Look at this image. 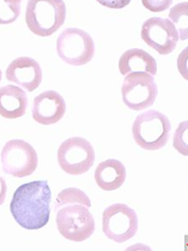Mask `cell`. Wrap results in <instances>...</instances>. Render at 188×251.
Returning a JSON list of instances; mask_svg holds the SVG:
<instances>
[{"label":"cell","mask_w":188,"mask_h":251,"mask_svg":"<svg viewBox=\"0 0 188 251\" xmlns=\"http://www.w3.org/2000/svg\"><path fill=\"white\" fill-rule=\"evenodd\" d=\"M52 191L46 180H34L21 185L13 194L10 210L16 223L35 231L48 224Z\"/></svg>","instance_id":"6da1fadb"},{"label":"cell","mask_w":188,"mask_h":251,"mask_svg":"<svg viewBox=\"0 0 188 251\" xmlns=\"http://www.w3.org/2000/svg\"><path fill=\"white\" fill-rule=\"evenodd\" d=\"M66 20L63 0H29L25 22L29 30L38 36L47 37L57 33Z\"/></svg>","instance_id":"7a4b0ae2"},{"label":"cell","mask_w":188,"mask_h":251,"mask_svg":"<svg viewBox=\"0 0 188 251\" xmlns=\"http://www.w3.org/2000/svg\"><path fill=\"white\" fill-rule=\"evenodd\" d=\"M170 130L171 124L168 117L155 109H150L134 119L132 135L140 148L158 151L168 143Z\"/></svg>","instance_id":"3957f363"},{"label":"cell","mask_w":188,"mask_h":251,"mask_svg":"<svg viewBox=\"0 0 188 251\" xmlns=\"http://www.w3.org/2000/svg\"><path fill=\"white\" fill-rule=\"evenodd\" d=\"M57 227L67 240L84 242L95 231L94 216L86 205L72 203L63 205L57 210Z\"/></svg>","instance_id":"277c9868"},{"label":"cell","mask_w":188,"mask_h":251,"mask_svg":"<svg viewBox=\"0 0 188 251\" xmlns=\"http://www.w3.org/2000/svg\"><path fill=\"white\" fill-rule=\"evenodd\" d=\"M57 52L66 64L82 66L92 60L95 42L86 31L78 28L65 29L57 39Z\"/></svg>","instance_id":"5b68a950"},{"label":"cell","mask_w":188,"mask_h":251,"mask_svg":"<svg viewBox=\"0 0 188 251\" xmlns=\"http://www.w3.org/2000/svg\"><path fill=\"white\" fill-rule=\"evenodd\" d=\"M124 103L129 109L143 111L155 103L158 94L155 77L147 72H132L125 76L121 87Z\"/></svg>","instance_id":"8992f818"},{"label":"cell","mask_w":188,"mask_h":251,"mask_svg":"<svg viewBox=\"0 0 188 251\" xmlns=\"http://www.w3.org/2000/svg\"><path fill=\"white\" fill-rule=\"evenodd\" d=\"M58 162L67 175H84L95 162L94 147L83 137L68 138L58 149Z\"/></svg>","instance_id":"52a82bcc"},{"label":"cell","mask_w":188,"mask_h":251,"mask_svg":"<svg viewBox=\"0 0 188 251\" xmlns=\"http://www.w3.org/2000/svg\"><path fill=\"white\" fill-rule=\"evenodd\" d=\"M0 160L4 172L17 178L31 176L39 164L34 147L23 140L9 141L2 148Z\"/></svg>","instance_id":"ba28073f"},{"label":"cell","mask_w":188,"mask_h":251,"mask_svg":"<svg viewBox=\"0 0 188 251\" xmlns=\"http://www.w3.org/2000/svg\"><path fill=\"white\" fill-rule=\"evenodd\" d=\"M103 233L115 243H125L138 231V216L127 204L116 203L105 208L102 218Z\"/></svg>","instance_id":"9c48e42d"},{"label":"cell","mask_w":188,"mask_h":251,"mask_svg":"<svg viewBox=\"0 0 188 251\" xmlns=\"http://www.w3.org/2000/svg\"><path fill=\"white\" fill-rule=\"evenodd\" d=\"M142 39L156 52L166 55L176 48L179 42V33L170 20L151 17L143 23Z\"/></svg>","instance_id":"30bf717a"},{"label":"cell","mask_w":188,"mask_h":251,"mask_svg":"<svg viewBox=\"0 0 188 251\" xmlns=\"http://www.w3.org/2000/svg\"><path fill=\"white\" fill-rule=\"evenodd\" d=\"M7 81L24 88L28 92H34L42 82V70L40 64L33 58L20 57L10 63L6 69Z\"/></svg>","instance_id":"8fae6325"},{"label":"cell","mask_w":188,"mask_h":251,"mask_svg":"<svg viewBox=\"0 0 188 251\" xmlns=\"http://www.w3.org/2000/svg\"><path fill=\"white\" fill-rule=\"evenodd\" d=\"M66 113V102L58 92L47 90L34 100L33 118L41 125L57 124Z\"/></svg>","instance_id":"7c38bea8"},{"label":"cell","mask_w":188,"mask_h":251,"mask_svg":"<svg viewBox=\"0 0 188 251\" xmlns=\"http://www.w3.org/2000/svg\"><path fill=\"white\" fill-rule=\"evenodd\" d=\"M126 167L119 160L109 159L101 162L95 171V181L103 191H115L126 180Z\"/></svg>","instance_id":"4fadbf2b"},{"label":"cell","mask_w":188,"mask_h":251,"mask_svg":"<svg viewBox=\"0 0 188 251\" xmlns=\"http://www.w3.org/2000/svg\"><path fill=\"white\" fill-rule=\"evenodd\" d=\"M28 96L21 87L5 85L0 88V116L6 119H17L25 114Z\"/></svg>","instance_id":"5bb4252c"},{"label":"cell","mask_w":188,"mask_h":251,"mask_svg":"<svg viewBox=\"0 0 188 251\" xmlns=\"http://www.w3.org/2000/svg\"><path fill=\"white\" fill-rule=\"evenodd\" d=\"M119 70L120 74L126 75L132 72H147L155 76L157 74V63L152 55L146 50L139 48H131L123 53L119 60Z\"/></svg>","instance_id":"9a60e30c"},{"label":"cell","mask_w":188,"mask_h":251,"mask_svg":"<svg viewBox=\"0 0 188 251\" xmlns=\"http://www.w3.org/2000/svg\"><path fill=\"white\" fill-rule=\"evenodd\" d=\"M169 20L176 26L179 40L188 39V4L187 1L177 4L169 12Z\"/></svg>","instance_id":"2e32d148"},{"label":"cell","mask_w":188,"mask_h":251,"mask_svg":"<svg viewBox=\"0 0 188 251\" xmlns=\"http://www.w3.org/2000/svg\"><path fill=\"white\" fill-rule=\"evenodd\" d=\"M72 203L83 204L86 205L88 208L91 207V202H90V199L86 196L85 192H83L77 188H68L63 189V190L58 195L57 203H55V210L62 208L63 205Z\"/></svg>","instance_id":"e0dca14e"},{"label":"cell","mask_w":188,"mask_h":251,"mask_svg":"<svg viewBox=\"0 0 188 251\" xmlns=\"http://www.w3.org/2000/svg\"><path fill=\"white\" fill-rule=\"evenodd\" d=\"M22 0H0V24H11L21 15Z\"/></svg>","instance_id":"ac0fdd59"},{"label":"cell","mask_w":188,"mask_h":251,"mask_svg":"<svg viewBox=\"0 0 188 251\" xmlns=\"http://www.w3.org/2000/svg\"><path fill=\"white\" fill-rule=\"evenodd\" d=\"M186 131H187V122L180 124V127L176 130L175 136H174V148H176L182 155L187 156V141H186Z\"/></svg>","instance_id":"d6986e66"},{"label":"cell","mask_w":188,"mask_h":251,"mask_svg":"<svg viewBox=\"0 0 188 251\" xmlns=\"http://www.w3.org/2000/svg\"><path fill=\"white\" fill-rule=\"evenodd\" d=\"M143 6L151 12H162L169 9L173 0H142Z\"/></svg>","instance_id":"ffe728a7"},{"label":"cell","mask_w":188,"mask_h":251,"mask_svg":"<svg viewBox=\"0 0 188 251\" xmlns=\"http://www.w3.org/2000/svg\"><path fill=\"white\" fill-rule=\"evenodd\" d=\"M101 5L109 9H124L131 2V0H97Z\"/></svg>","instance_id":"44dd1931"},{"label":"cell","mask_w":188,"mask_h":251,"mask_svg":"<svg viewBox=\"0 0 188 251\" xmlns=\"http://www.w3.org/2000/svg\"><path fill=\"white\" fill-rule=\"evenodd\" d=\"M6 194H7L6 181H5L4 178L0 176V205L4 203L5 200H6Z\"/></svg>","instance_id":"7402d4cb"},{"label":"cell","mask_w":188,"mask_h":251,"mask_svg":"<svg viewBox=\"0 0 188 251\" xmlns=\"http://www.w3.org/2000/svg\"><path fill=\"white\" fill-rule=\"evenodd\" d=\"M1 76H2V75H1V70H0V81H1Z\"/></svg>","instance_id":"603a6c76"}]
</instances>
